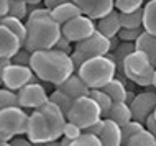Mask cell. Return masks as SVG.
<instances>
[{
    "label": "cell",
    "mask_w": 156,
    "mask_h": 146,
    "mask_svg": "<svg viewBox=\"0 0 156 146\" xmlns=\"http://www.w3.org/2000/svg\"><path fill=\"white\" fill-rule=\"evenodd\" d=\"M66 123L67 115L62 112V108L53 100H48L30 113L27 136L33 144H49L56 140H61Z\"/></svg>",
    "instance_id": "1"
},
{
    "label": "cell",
    "mask_w": 156,
    "mask_h": 146,
    "mask_svg": "<svg viewBox=\"0 0 156 146\" xmlns=\"http://www.w3.org/2000/svg\"><path fill=\"white\" fill-rule=\"evenodd\" d=\"M30 66L40 81L49 82L56 87L76 72L73 56L58 48L33 51Z\"/></svg>",
    "instance_id": "2"
},
{
    "label": "cell",
    "mask_w": 156,
    "mask_h": 146,
    "mask_svg": "<svg viewBox=\"0 0 156 146\" xmlns=\"http://www.w3.org/2000/svg\"><path fill=\"white\" fill-rule=\"evenodd\" d=\"M28 35L25 41V48L30 51L54 48L58 40L62 36V25H59L51 16L43 18H28L27 20Z\"/></svg>",
    "instance_id": "3"
},
{
    "label": "cell",
    "mask_w": 156,
    "mask_h": 146,
    "mask_svg": "<svg viewBox=\"0 0 156 146\" xmlns=\"http://www.w3.org/2000/svg\"><path fill=\"white\" fill-rule=\"evenodd\" d=\"M77 74L90 89H102L112 79L117 77V62L108 54L95 56L84 62L77 69Z\"/></svg>",
    "instance_id": "4"
},
{
    "label": "cell",
    "mask_w": 156,
    "mask_h": 146,
    "mask_svg": "<svg viewBox=\"0 0 156 146\" xmlns=\"http://www.w3.org/2000/svg\"><path fill=\"white\" fill-rule=\"evenodd\" d=\"M154 64L143 51L135 49L123 59V74L133 84L140 87H150L154 82Z\"/></svg>",
    "instance_id": "5"
},
{
    "label": "cell",
    "mask_w": 156,
    "mask_h": 146,
    "mask_svg": "<svg viewBox=\"0 0 156 146\" xmlns=\"http://www.w3.org/2000/svg\"><path fill=\"white\" fill-rule=\"evenodd\" d=\"M30 113L23 107H7L0 110V144H8L12 138L27 135Z\"/></svg>",
    "instance_id": "6"
},
{
    "label": "cell",
    "mask_w": 156,
    "mask_h": 146,
    "mask_svg": "<svg viewBox=\"0 0 156 146\" xmlns=\"http://www.w3.org/2000/svg\"><path fill=\"white\" fill-rule=\"evenodd\" d=\"M112 51V46H110V38L105 36L102 31L97 30L95 33H92L89 38L79 41L76 43L74 46V51H73V61H74V66H76V72L81 66L86 62L87 59L90 57H95V56H105Z\"/></svg>",
    "instance_id": "7"
},
{
    "label": "cell",
    "mask_w": 156,
    "mask_h": 146,
    "mask_svg": "<svg viewBox=\"0 0 156 146\" xmlns=\"http://www.w3.org/2000/svg\"><path fill=\"white\" fill-rule=\"evenodd\" d=\"M102 108L95 102L94 97L90 95H84V97H79L74 100L73 107H71L69 113H67V120L69 122H74L76 125L86 130L90 125L97 123L99 120H102Z\"/></svg>",
    "instance_id": "8"
},
{
    "label": "cell",
    "mask_w": 156,
    "mask_h": 146,
    "mask_svg": "<svg viewBox=\"0 0 156 146\" xmlns=\"http://www.w3.org/2000/svg\"><path fill=\"white\" fill-rule=\"evenodd\" d=\"M38 77L31 66H22V64H8L0 69V81L3 87L12 90H20L30 82H38Z\"/></svg>",
    "instance_id": "9"
},
{
    "label": "cell",
    "mask_w": 156,
    "mask_h": 146,
    "mask_svg": "<svg viewBox=\"0 0 156 146\" xmlns=\"http://www.w3.org/2000/svg\"><path fill=\"white\" fill-rule=\"evenodd\" d=\"M95 31H97V20L90 18V16H87L84 13L62 25V35L66 38H69L74 44L89 38L92 33H95Z\"/></svg>",
    "instance_id": "10"
},
{
    "label": "cell",
    "mask_w": 156,
    "mask_h": 146,
    "mask_svg": "<svg viewBox=\"0 0 156 146\" xmlns=\"http://www.w3.org/2000/svg\"><path fill=\"white\" fill-rule=\"evenodd\" d=\"M132 113H133V120L141 122L143 125L146 123L150 115L154 113L156 110V87L150 85L145 87V90L140 94H136V97L132 102Z\"/></svg>",
    "instance_id": "11"
},
{
    "label": "cell",
    "mask_w": 156,
    "mask_h": 146,
    "mask_svg": "<svg viewBox=\"0 0 156 146\" xmlns=\"http://www.w3.org/2000/svg\"><path fill=\"white\" fill-rule=\"evenodd\" d=\"M18 92V99H20V107L23 108H35L41 107L43 103H46L49 100V95L46 92V89L40 82H30L25 87H22Z\"/></svg>",
    "instance_id": "12"
},
{
    "label": "cell",
    "mask_w": 156,
    "mask_h": 146,
    "mask_svg": "<svg viewBox=\"0 0 156 146\" xmlns=\"http://www.w3.org/2000/svg\"><path fill=\"white\" fill-rule=\"evenodd\" d=\"M23 48V41L5 25H0V57H13Z\"/></svg>",
    "instance_id": "13"
},
{
    "label": "cell",
    "mask_w": 156,
    "mask_h": 146,
    "mask_svg": "<svg viewBox=\"0 0 156 146\" xmlns=\"http://www.w3.org/2000/svg\"><path fill=\"white\" fill-rule=\"evenodd\" d=\"M81 7L82 13L94 20H100L115 10V0H74Z\"/></svg>",
    "instance_id": "14"
},
{
    "label": "cell",
    "mask_w": 156,
    "mask_h": 146,
    "mask_svg": "<svg viewBox=\"0 0 156 146\" xmlns=\"http://www.w3.org/2000/svg\"><path fill=\"white\" fill-rule=\"evenodd\" d=\"M58 89H61L62 92H66L67 95H71L74 100L79 97H84V95H90V87L84 82V79L79 76L77 72H74L69 79H66L62 84L58 85Z\"/></svg>",
    "instance_id": "15"
},
{
    "label": "cell",
    "mask_w": 156,
    "mask_h": 146,
    "mask_svg": "<svg viewBox=\"0 0 156 146\" xmlns=\"http://www.w3.org/2000/svg\"><path fill=\"white\" fill-rule=\"evenodd\" d=\"M122 20H120V12L117 10H112L108 15L102 16L100 20H97V30L102 31L105 36L112 38V36L119 35L120 30H122Z\"/></svg>",
    "instance_id": "16"
},
{
    "label": "cell",
    "mask_w": 156,
    "mask_h": 146,
    "mask_svg": "<svg viewBox=\"0 0 156 146\" xmlns=\"http://www.w3.org/2000/svg\"><path fill=\"white\" fill-rule=\"evenodd\" d=\"M79 15H82V10L74 0L66 2V3H61V5L54 7L51 10L53 20H56L59 25H64V23L69 22V20H73V18H76V16H79Z\"/></svg>",
    "instance_id": "17"
},
{
    "label": "cell",
    "mask_w": 156,
    "mask_h": 146,
    "mask_svg": "<svg viewBox=\"0 0 156 146\" xmlns=\"http://www.w3.org/2000/svg\"><path fill=\"white\" fill-rule=\"evenodd\" d=\"M104 146H120L122 144V127L112 118H104V130L100 133Z\"/></svg>",
    "instance_id": "18"
},
{
    "label": "cell",
    "mask_w": 156,
    "mask_h": 146,
    "mask_svg": "<svg viewBox=\"0 0 156 146\" xmlns=\"http://www.w3.org/2000/svg\"><path fill=\"white\" fill-rule=\"evenodd\" d=\"M105 118H112L113 122H117L120 127H123L125 123H128V122L133 120L132 107H130L126 102H113Z\"/></svg>",
    "instance_id": "19"
},
{
    "label": "cell",
    "mask_w": 156,
    "mask_h": 146,
    "mask_svg": "<svg viewBox=\"0 0 156 146\" xmlns=\"http://www.w3.org/2000/svg\"><path fill=\"white\" fill-rule=\"evenodd\" d=\"M135 44H136V49L138 51H143L146 54V56L151 59V62L154 64L156 68V35L150 31H143L141 36L135 41Z\"/></svg>",
    "instance_id": "20"
},
{
    "label": "cell",
    "mask_w": 156,
    "mask_h": 146,
    "mask_svg": "<svg viewBox=\"0 0 156 146\" xmlns=\"http://www.w3.org/2000/svg\"><path fill=\"white\" fill-rule=\"evenodd\" d=\"M0 25H5V26H8L12 31H15L16 35H18L20 38H22L23 46H25V41H27V35H28L27 22L23 23V20H22V18H16V16L7 15V16H2V20H0Z\"/></svg>",
    "instance_id": "21"
},
{
    "label": "cell",
    "mask_w": 156,
    "mask_h": 146,
    "mask_svg": "<svg viewBox=\"0 0 156 146\" xmlns=\"http://www.w3.org/2000/svg\"><path fill=\"white\" fill-rule=\"evenodd\" d=\"M102 89L107 92L108 95L112 97L113 102H125L126 99V90H128V87H126L123 82L120 81V79H112L110 82H108L107 85H104Z\"/></svg>",
    "instance_id": "22"
},
{
    "label": "cell",
    "mask_w": 156,
    "mask_h": 146,
    "mask_svg": "<svg viewBox=\"0 0 156 146\" xmlns=\"http://www.w3.org/2000/svg\"><path fill=\"white\" fill-rule=\"evenodd\" d=\"M143 18H145V7L138 8L130 13H122L120 12V20L123 28H138L143 26Z\"/></svg>",
    "instance_id": "23"
},
{
    "label": "cell",
    "mask_w": 156,
    "mask_h": 146,
    "mask_svg": "<svg viewBox=\"0 0 156 146\" xmlns=\"http://www.w3.org/2000/svg\"><path fill=\"white\" fill-rule=\"evenodd\" d=\"M143 26L146 31L156 35V0H148L145 3V18Z\"/></svg>",
    "instance_id": "24"
},
{
    "label": "cell",
    "mask_w": 156,
    "mask_h": 146,
    "mask_svg": "<svg viewBox=\"0 0 156 146\" xmlns=\"http://www.w3.org/2000/svg\"><path fill=\"white\" fill-rule=\"evenodd\" d=\"M126 146H156V138L153 133L145 127L143 130H140L136 135H133L130 138Z\"/></svg>",
    "instance_id": "25"
},
{
    "label": "cell",
    "mask_w": 156,
    "mask_h": 146,
    "mask_svg": "<svg viewBox=\"0 0 156 146\" xmlns=\"http://www.w3.org/2000/svg\"><path fill=\"white\" fill-rule=\"evenodd\" d=\"M90 97H94L95 102L100 105V108H102V116L105 118L107 113H108V110H110V107H112V103H113L112 97L105 92L104 89H92L90 90Z\"/></svg>",
    "instance_id": "26"
},
{
    "label": "cell",
    "mask_w": 156,
    "mask_h": 146,
    "mask_svg": "<svg viewBox=\"0 0 156 146\" xmlns=\"http://www.w3.org/2000/svg\"><path fill=\"white\" fill-rule=\"evenodd\" d=\"M49 100H53L54 103H58L66 115L69 113L71 107H73V103H74V99L71 97V95H67L66 92H62L61 89H58V87H56V90L49 95Z\"/></svg>",
    "instance_id": "27"
},
{
    "label": "cell",
    "mask_w": 156,
    "mask_h": 146,
    "mask_svg": "<svg viewBox=\"0 0 156 146\" xmlns=\"http://www.w3.org/2000/svg\"><path fill=\"white\" fill-rule=\"evenodd\" d=\"M7 107H20V99L18 92L3 87L0 90V108H7Z\"/></svg>",
    "instance_id": "28"
},
{
    "label": "cell",
    "mask_w": 156,
    "mask_h": 146,
    "mask_svg": "<svg viewBox=\"0 0 156 146\" xmlns=\"http://www.w3.org/2000/svg\"><path fill=\"white\" fill-rule=\"evenodd\" d=\"M143 128H145V125L141 122H136V120H132V122L125 123L122 127V144H128L130 138L133 135H136L140 130H143Z\"/></svg>",
    "instance_id": "29"
},
{
    "label": "cell",
    "mask_w": 156,
    "mask_h": 146,
    "mask_svg": "<svg viewBox=\"0 0 156 146\" xmlns=\"http://www.w3.org/2000/svg\"><path fill=\"white\" fill-rule=\"evenodd\" d=\"M100 144H102L100 136H97L90 131H82L77 138L73 140L71 146H100Z\"/></svg>",
    "instance_id": "30"
},
{
    "label": "cell",
    "mask_w": 156,
    "mask_h": 146,
    "mask_svg": "<svg viewBox=\"0 0 156 146\" xmlns=\"http://www.w3.org/2000/svg\"><path fill=\"white\" fill-rule=\"evenodd\" d=\"M28 7H30V3H28V0H12L10 3V13L12 16H16V18H27L28 15H30V10H28Z\"/></svg>",
    "instance_id": "31"
},
{
    "label": "cell",
    "mask_w": 156,
    "mask_h": 146,
    "mask_svg": "<svg viewBox=\"0 0 156 146\" xmlns=\"http://www.w3.org/2000/svg\"><path fill=\"white\" fill-rule=\"evenodd\" d=\"M143 3H145V0H115V8L122 13H130V12L145 7Z\"/></svg>",
    "instance_id": "32"
},
{
    "label": "cell",
    "mask_w": 156,
    "mask_h": 146,
    "mask_svg": "<svg viewBox=\"0 0 156 146\" xmlns=\"http://www.w3.org/2000/svg\"><path fill=\"white\" fill-rule=\"evenodd\" d=\"M145 31V26H138V28H122L119 36L122 41H136L141 36V33Z\"/></svg>",
    "instance_id": "33"
},
{
    "label": "cell",
    "mask_w": 156,
    "mask_h": 146,
    "mask_svg": "<svg viewBox=\"0 0 156 146\" xmlns=\"http://www.w3.org/2000/svg\"><path fill=\"white\" fill-rule=\"evenodd\" d=\"M31 54H33V53L30 51V49H27V48L23 46L13 57H12V62H13V64H22V66H30V62H31Z\"/></svg>",
    "instance_id": "34"
},
{
    "label": "cell",
    "mask_w": 156,
    "mask_h": 146,
    "mask_svg": "<svg viewBox=\"0 0 156 146\" xmlns=\"http://www.w3.org/2000/svg\"><path fill=\"white\" fill-rule=\"evenodd\" d=\"M82 131L84 130L79 127V125H76L74 122H69V120H67V123L64 127V136H67V138H71V140H76Z\"/></svg>",
    "instance_id": "35"
},
{
    "label": "cell",
    "mask_w": 156,
    "mask_h": 146,
    "mask_svg": "<svg viewBox=\"0 0 156 146\" xmlns=\"http://www.w3.org/2000/svg\"><path fill=\"white\" fill-rule=\"evenodd\" d=\"M54 48H58V49H61V51H64L67 54H73L74 51V48H73V41H71L69 38H66L64 35L61 36L59 40H58V43H56V46Z\"/></svg>",
    "instance_id": "36"
},
{
    "label": "cell",
    "mask_w": 156,
    "mask_h": 146,
    "mask_svg": "<svg viewBox=\"0 0 156 146\" xmlns=\"http://www.w3.org/2000/svg\"><path fill=\"white\" fill-rule=\"evenodd\" d=\"M8 144H12V146H30V144H33V143H31V140L28 138V136H27V138H23V136L20 135V136L12 138Z\"/></svg>",
    "instance_id": "37"
},
{
    "label": "cell",
    "mask_w": 156,
    "mask_h": 146,
    "mask_svg": "<svg viewBox=\"0 0 156 146\" xmlns=\"http://www.w3.org/2000/svg\"><path fill=\"white\" fill-rule=\"evenodd\" d=\"M102 130H104V118H102V120H99V122L94 123V125H90V127H89V128H86L84 131H90V133H94V135L100 136Z\"/></svg>",
    "instance_id": "38"
},
{
    "label": "cell",
    "mask_w": 156,
    "mask_h": 146,
    "mask_svg": "<svg viewBox=\"0 0 156 146\" xmlns=\"http://www.w3.org/2000/svg\"><path fill=\"white\" fill-rule=\"evenodd\" d=\"M145 127L148 128V130H150L151 133H153V135H154V138H156V116H154V113L148 116V120H146Z\"/></svg>",
    "instance_id": "39"
},
{
    "label": "cell",
    "mask_w": 156,
    "mask_h": 146,
    "mask_svg": "<svg viewBox=\"0 0 156 146\" xmlns=\"http://www.w3.org/2000/svg\"><path fill=\"white\" fill-rule=\"evenodd\" d=\"M10 3L12 0H0V16H7L10 13Z\"/></svg>",
    "instance_id": "40"
},
{
    "label": "cell",
    "mask_w": 156,
    "mask_h": 146,
    "mask_svg": "<svg viewBox=\"0 0 156 146\" xmlns=\"http://www.w3.org/2000/svg\"><path fill=\"white\" fill-rule=\"evenodd\" d=\"M66 2H71V0H44V7H48V8H53L54 7H58V5H61V3H66Z\"/></svg>",
    "instance_id": "41"
},
{
    "label": "cell",
    "mask_w": 156,
    "mask_h": 146,
    "mask_svg": "<svg viewBox=\"0 0 156 146\" xmlns=\"http://www.w3.org/2000/svg\"><path fill=\"white\" fill-rule=\"evenodd\" d=\"M135 97H136V94L133 92V89H128V90H126V99H125V102L128 103V105H132V102L135 100Z\"/></svg>",
    "instance_id": "42"
},
{
    "label": "cell",
    "mask_w": 156,
    "mask_h": 146,
    "mask_svg": "<svg viewBox=\"0 0 156 146\" xmlns=\"http://www.w3.org/2000/svg\"><path fill=\"white\" fill-rule=\"evenodd\" d=\"M41 2H44V0H28V3H30V7H36V5H40Z\"/></svg>",
    "instance_id": "43"
},
{
    "label": "cell",
    "mask_w": 156,
    "mask_h": 146,
    "mask_svg": "<svg viewBox=\"0 0 156 146\" xmlns=\"http://www.w3.org/2000/svg\"><path fill=\"white\" fill-rule=\"evenodd\" d=\"M153 85L156 87V71H154V82H153Z\"/></svg>",
    "instance_id": "44"
},
{
    "label": "cell",
    "mask_w": 156,
    "mask_h": 146,
    "mask_svg": "<svg viewBox=\"0 0 156 146\" xmlns=\"http://www.w3.org/2000/svg\"><path fill=\"white\" fill-rule=\"evenodd\" d=\"M154 116H156V110H154Z\"/></svg>",
    "instance_id": "45"
}]
</instances>
